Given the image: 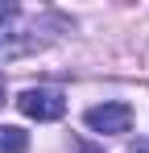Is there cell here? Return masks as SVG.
Listing matches in <instances>:
<instances>
[{"label": "cell", "mask_w": 149, "mask_h": 153, "mask_svg": "<svg viewBox=\"0 0 149 153\" xmlns=\"http://www.w3.org/2000/svg\"><path fill=\"white\" fill-rule=\"evenodd\" d=\"M66 21L54 17V13H42V17H25L13 0H0V58H25V54L42 50L54 33H62Z\"/></svg>", "instance_id": "6da1fadb"}, {"label": "cell", "mask_w": 149, "mask_h": 153, "mask_svg": "<svg viewBox=\"0 0 149 153\" xmlns=\"http://www.w3.org/2000/svg\"><path fill=\"white\" fill-rule=\"evenodd\" d=\"M17 108H21L29 120H58L66 112V95L54 91V87H29L17 95Z\"/></svg>", "instance_id": "7a4b0ae2"}, {"label": "cell", "mask_w": 149, "mask_h": 153, "mask_svg": "<svg viewBox=\"0 0 149 153\" xmlns=\"http://www.w3.org/2000/svg\"><path fill=\"white\" fill-rule=\"evenodd\" d=\"M128 124H133V108H128V103H120V100L87 108V128H95V132H104V137L128 132Z\"/></svg>", "instance_id": "3957f363"}, {"label": "cell", "mask_w": 149, "mask_h": 153, "mask_svg": "<svg viewBox=\"0 0 149 153\" xmlns=\"http://www.w3.org/2000/svg\"><path fill=\"white\" fill-rule=\"evenodd\" d=\"M29 149V132L17 124H0V153H25Z\"/></svg>", "instance_id": "277c9868"}, {"label": "cell", "mask_w": 149, "mask_h": 153, "mask_svg": "<svg viewBox=\"0 0 149 153\" xmlns=\"http://www.w3.org/2000/svg\"><path fill=\"white\" fill-rule=\"evenodd\" d=\"M128 153H149V141H137V145H133Z\"/></svg>", "instance_id": "5b68a950"}, {"label": "cell", "mask_w": 149, "mask_h": 153, "mask_svg": "<svg viewBox=\"0 0 149 153\" xmlns=\"http://www.w3.org/2000/svg\"><path fill=\"white\" fill-rule=\"evenodd\" d=\"M74 153H104V149H95V145H79Z\"/></svg>", "instance_id": "8992f818"}, {"label": "cell", "mask_w": 149, "mask_h": 153, "mask_svg": "<svg viewBox=\"0 0 149 153\" xmlns=\"http://www.w3.org/2000/svg\"><path fill=\"white\" fill-rule=\"evenodd\" d=\"M0 103H4V79H0Z\"/></svg>", "instance_id": "52a82bcc"}]
</instances>
